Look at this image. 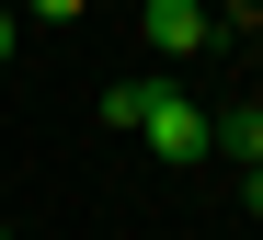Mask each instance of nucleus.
<instances>
[{"label":"nucleus","mask_w":263,"mask_h":240,"mask_svg":"<svg viewBox=\"0 0 263 240\" xmlns=\"http://www.w3.org/2000/svg\"><path fill=\"white\" fill-rule=\"evenodd\" d=\"M217 149H229L240 172H263V103H229V115H217Z\"/></svg>","instance_id":"nucleus-3"},{"label":"nucleus","mask_w":263,"mask_h":240,"mask_svg":"<svg viewBox=\"0 0 263 240\" xmlns=\"http://www.w3.org/2000/svg\"><path fill=\"white\" fill-rule=\"evenodd\" d=\"M0 240H12V229H0Z\"/></svg>","instance_id":"nucleus-8"},{"label":"nucleus","mask_w":263,"mask_h":240,"mask_svg":"<svg viewBox=\"0 0 263 240\" xmlns=\"http://www.w3.org/2000/svg\"><path fill=\"white\" fill-rule=\"evenodd\" d=\"M92 115H103L115 137H138V115H149V80H115V91H92Z\"/></svg>","instance_id":"nucleus-4"},{"label":"nucleus","mask_w":263,"mask_h":240,"mask_svg":"<svg viewBox=\"0 0 263 240\" xmlns=\"http://www.w3.org/2000/svg\"><path fill=\"white\" fill-rule=\"evenodd\" d=\"M240 206H252V217H263V172H240Z\"/></svg>","instance_id":"nucleus-7"},{"label":"nucleus","mask_w":263,"mask_h":240,"mask_svg":"<svg viewBox=\"0 0 263 240\" xmlns=\"http://www.w3.org/2000/svg\"><path fill=\"white\" fill-rule=\"evenodd\" d=\"M23 12H34V23H69V12H92V0H23Z\"/></svg>","instance_id":"nucleus-5"},{"label":"nucleus","mask_w":263,"mask_h":240,"mask_svg":"<svg viewBox=\"0 0 263 240\" xmlns=\"http://www.w3.org/2000/svg\"><path fill=\"white\" fill-rule=\"evenodd\" d=\"M138 137H149V160H172V172L217 160V115L195 103V91H172V80H149V115H138Z\"/></svg>","instance_id":"nucleus-1"},{"label":"nucleus","mask_w":263,"mask_h":240,"mask_svg":"<svg viewBox=\"0 0 263 240\" xmlns=\"http://www.w3.org/2000/svg\"><path fill=\"white\" fill-rule=\"evenodd\" d=\"M138 23H149V46H160V58H195V46L217 34V12H206V0H138Z\"/></svg>","instance_id":"nucleus-2"},{"label":"nucleus","mask_w":263,"mask_h":240,"mask_svg":"<svg viewBox=\"0 0 263 240\" xmlns=\"http://www.w3.org/2000/svg\"><path fill=\"white\" fill-rule=\"evenodd\" d=\"M12 34H23V12H12V0H0V69H12Z\"/></svg>","instance_id":"nucleus-6"}]
</instances>
